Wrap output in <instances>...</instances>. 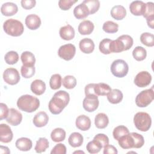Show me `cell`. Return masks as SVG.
<instances>
[{
    "label": "cell",
    "instance_id": "cell-22",
    "mask_svg": "<svg viewBox=\"0 0 154 154\" xmlns=\"http://www.w3.org/2000/svg\"><path fill=\"white\" fill-rule=\"evenodd\" d=\"M16 147L21 151H29L32 147V141L26 137H21L18 138L15 143Z\"/></svg>",
    "mask_w": 154,
    "mask_h": 154
},
{
    "label": "cell",
    "instance_id": "cell-53",
    "mask_svg": "<svg viewBox=\"0 0 154 154\" xmlns=\"http://www.w3.org/2000/svg\"><path fill=\"white\" fill-rule=\"evenodd\" d=\"M103 153L104 154H117L118 152L116 147L108 144L103 147Z\"/></svg>",
    "mask_w": 154,
    "mask_h": 154
},
{
    "label": "cell",
    "instance_id": "cell-5",
    "mask_svg": "<svg viewBox=\"0 0 154 154\" xmlns=\"http://www.w3.org/2000/svg\"><path fill=\"white\" fill-rule=\"evenodd\" d=\"M153 86L151 88L146 89L140 92L135 97V103L137 106L141 108L147 106L154 99Z\"/></svg>",
    "mask_w": 154,
    "mask_h": 154
},
{
    "label": "cell",
    "instance_id": "cell-7",
    "mask_svg": "<svg viewBox=\"0 0 154 154\" xmlns=\"http://www.w3.org/2000/svg\"><path fill=\"white\" fill-rule=\"evenodd\" d=\"M76 53V48L74 45L71 43L66 44L60 47L58 51V55L60 58L66 60H71Z\"/></svg>",
    "mask_w": 154,
    "mask_h": 154
},
{
    "label": "cell",
    "instance_id": "cell-46",
    "mask_svg": "<svg viewBox=\"0 0 154 154\" xmlns=\"http://www.w3.org/2000/svg\"><path fill=\"white\" fill-rule=\"evenodd\" d=\"M118 38L123 42L125 46V51L129 50L132 46L134 40L131 36L127 34H124L119 36Z\"/></svg>",
    "mask_w": 154,
    "mask_h": 154
},
{
    "label": "cell",
    "instance_id": "cell-25",
    "mask_svg": "<svg viewBox=\"0 0 154 154\" xmlns=\"http://www.w3.org/2000/svg\"><path fill=\"white\" fill-rule=\"evenodd\" d=\"M107 99L109 103L117 104L122 102L123 95L122 92L119 89H113L106 95Z\"/></svg>",
    "mask_w": 154,
    "mask_h": 154
},
{
    "label": "cell",
    "instance_id": "cell-55",
    "mask_svg": "<svg viewBox=\"0 0 154 154\" xmlns=\"http://www.w3.org/2000/svg\"><path fill=\"white\" fill-rule=\"evenodd\" d=\"M146 22H147V25L149 26V27H150L152 29H153L154 16L146 18Z\"/></svg>",
    "mask_w": 154,
    "mask_h": 154
},
{
    "label": "cell",
    "instance_id": "cell-26",
    "mask_svg": "<svg viewBox=\"0 0 154 154\" xmlns=\"http://www.w3.org/2000/svg\"><path fill=\"white\" fill-rule=\"evenodd\" d=\"M109 123V119L106 114L98 113L94 118V125L98 129L105 128Z\"/></svg>",
    "mask_w": 154,
    "mask_h": 154
},
{
    "label": "cell",
    "instance_id": "cell-19",
    "mask_svg": "<svg viewBox=\"0 0 154 154\" xmlns=\"http://www.w3.org/2000/svg\"><path fill=\"white\" fill-rule=\"evenodd\" d=\"M49 121V117L46 112L40 111L37 113L33 118V124L37 128H42L47 125Z\"/></svg>",
    "mask_w": 154,
    "mask_h": 154
},
{
    "label": "cell",
    "instance_id": "cell-9",
    "mask_svg": "<svg viewBox=\"0 0 154 154\" xmlns=\"http://www.w3.org/2000/svg\"><path fill=\"white\" fill-rule=\"evenodd\" d=\"M99 105L98 96L96 95L85 96L82 102L84 109L88 112H93L97 109Z\"/></svg>",
    "mask_w": 154,
    "mask_h": 154
},
{
    "label": "cell",
    "instance_id": "cell-34",
    "mask_svg": "<svg viewBox=\"0 0 154 154\" xmlns=\"http://www.w3.org/2000/svg\"><path fill=\"white\" fill-rule=\"evenodd\" d=\"M103 148L102 144L97 140L93 139L92 141L88 142L86 146L87 151L91 154L99 153Z\"/></svg>",
    "mask_w": 154,
    "mask_h": 154
},
{
    "label": "cell",
    "instance_id": "cell-45",
    "mask_svg": "<svg viewBox=\"0 0 154 154\" xmlns=\"http://www.w3.org/2000/svg\"><path fill=\"white\" fill-rule=\"evenodd\" d=\"M130 134L131 135L134 140V148L139 149L143 147V146L144 144V139L143 135L137 132H131Z\"/></svg>",
    "mask_w": 154,
    "mask_h": 154
},
{
    "label": "cell",
    "instance_id": "cell-31",
    "mask_svg": "<svg viewBox=\"0 0 154 154\" xmlns=\"http://www.w3.org/2000/svg\"><path fill=\"white\" fill-rule=\"evenodd\" d=\"M51 138L54 142L63 141L66 138V131L60 128H55L51 132Z\"/></svg>",
    "mask_w": 154,
    "mask_h": 154
},
{
    "label": "cell",
    "instance_id": "cell-30",
    "mask_svg": "<svg viewBox=\"0 0 154 154\" xmlns=\"http://www.w3.org/2000/svg\"><path fill=\"white\" fill-rule=\"evenodd\" d=\"M20 59L23 65L33 66L35 63V58L34 55L29 51H25L22 53Z\"/></svg>",
    "mask_w": 154,
    "mask_h": 154
},
{
    "label": "cell",
    "instance_id": "cell-56",
    "mask_svg": "<svg viewBox=\"0 0 154 154\" xmlns=\"http://www.w3.org/2000/svg\"><path fill=\"white\" fill-rule=\"evenodd\" d=\"M1 153H10V151L9 149L6 146H1Z\"/></svg>",
    "mask_w": 154,
    "mask_h": 154
},
{
    "label": "cell",
    "instance_id": "cell-43",
    "mask_svg": "<svg viewBox=\"0 0 154 154\" xmlns=\"http://www.w3.org/2000/svg\"><path fill=\"white\" fill-rule=\"evenodd\" d=\"M35 69L34 66H24L22 65L20 69V73L22 76L25 78H30L35 74Z\"/></svg>",
    "mask_w": 154,
    "mask_h": 154
},
{
    "label": "cell",
    "instance_id": "cell-35",
    "mask_svg": "<svg viewBox=\"0 0 154 154\" xmlns=\"http://www.w3.org/2000/svg\"><path fill=\"white\" fill-rule=\"evenodd\" d=\"M132 56L137 61H143L146 58L147 51L142 46H137L132 51Z\"/></svg>",
    "mask_w": 154,
    "mask_h": 154
},
{
    "label": "cell",
    "instance_id": "cell-54",
    "mask_svg": "<svg viewBox=\"0 0 154 154\" xmlns=\"http://www.w3.org/2000/svg\"><path fill=\"white\" fill-rule=\"evenodd\" d=\"M94 85H95L94 83H91V84H87L85 87L84 91H85V96H88V95H96V94L94 93Z\"/></svg>",
    "mask_w": 154,
    "mask_h": 154
},
{
    "label": "cell",
    "instance_id": "cell-17",
    "mask_svg": "<svg viewBox=\"0 0 154 154\" xmlns=\"http://www.w3.org/2000/svg\"><path fill=\"white\" fill-rule=\"evenodd\" d=\"M59 34L62 39L64 40H71L74 38L75 32L74 28L70 25L67 24L60 28Z\"/></svg>",
    "mask_w": 154,
    "mask_h": 154
},
{
    "label": "cell",
    "instance_id": "cell-23",
    "mask_svg": "<svg viewBox=\"0 0 154 154\" xmlns=\"http://www.w3.org/2000/svg\"><path fill=\"white\" fill-rule=\"evenodd\" d=\"M94 28V26L93 22L88 20H85L79 23L78 29L81 35H89L93 31Z\"/></svg>",
    "mask_w": 154,
    "mask_h": 154
},
{
    "label": "cell",
    "instance_id": "cell-42",
    "mask_svg": "<svg viewBox=\"0 0 154 154\" xmlns=\"http://www.w3.org/2000/svg\"><path fill=\"white\" fill-rule=\"evenodd\" d=\"M63 85L67 89H72L76 85V79L72 75H67L62 80Z\"/></svg>",
    "mask_w": 154,
    "mask_h": 154
},
{
    "label": "cell",
    "instance_id": "cell-48",
    "mask_svg": "<svg viewBox=\"0 0 154 154\" xmlns=\"http://www.w3.org/2000/svg\"><path fill=\"white\" fill-rule=\"evenodd\" d=\"M144 17L148 18L150 17L154 16V8H153V2H148L146 3V9L143 15Z\"/></svg>",
    "mask_w": 154,
    "mask_h": 154
},
{
    "label": "cell",
    "instance_id": "cell-37",
    "mask_svg": "<svg viewBox=\"0 0 154 154\" xmlns=\"http://www.w3.org/2000/svg\"><path fill=\"white\" fill-rule=\"evenodd\" d=\"M82 3L87 7L90 14H93L97 12L100 7V2L98 0H84Z\"/></svg>",
    "mask_w": 154,
    "mask_h": 154
},
{
    "label": "cell",
    "instance_id": "cell-18",
    "mask_svg": "<svg viewBox=\"0 0 154 154\" xmlns=\"http://www.w3.org/2000/svg\"><path fill=\"white\" fill-rule=\"evenodd\" d=\"M79 47L81 51L84 54H90L94 49V43L89 38H84L80 40Z\"/></svg>",
    "mask_w": 154,
    "mask_h": 154
},
{
    "label": "cell",
    "instance_id": "cell-21",
    "mask_svg": "<svg viewBox=\"0 0 154 154\" xmlns=\"http://www.w3.org/2000/svg\"><path fill=\"white\" fill-rule=\"evenodd\" d=\"M73 14L77 19H83L90 15L87 7L82 2L75 7Z\"/></svg>",
    "mask_w": 154,
    "mask_h": 154
},
{
    "label": "cell",
    "instance_id": "cell-32",
    "mask_svg": "<svg viewBox=\"0 0 154 154\" xmlns=\"http://www.w3.org/2000/svg\"><path fill=\"white\" fill-rule=\"evenodd\" d=\"M48 147L49 141L48 139L45 137H41L37 141L34 149L37 153H40L45 152Z\"/></svg>",
    "mask_w": 154,
    "mask_h": 154
},
{
    "label": "cell",
    "instance_id": "cell-29",
    "mask_svg": "<svg viewBox=\"0 0 154 154\" xmlns=\"http://www.w3.org/2000/svg\"><path fill=\"white\" fill-rule=\"evenodd\" d=\"M94 93L96 96H106L111 91V87L107 84L100 82L97 84H95L94 87Z\"/></svg>",
    "mask_w": 154,
    "mask_h": 154
},
{
    "label": "cell",
    "instance_id": "cell-52",
    "mask_svg": "<svg viewBox=\"0 0 154 154\" xmlns=\"http://www.w3.org/2000/svg\"><path fill=\"white\" fill-rule=\"evenodd\" d=\"M0 108H1L0 120H2L4 119H7V117L8 115V113H9V109H8L7 105L4 103H0Z\"/></svg>",
    "mask_w": 154,
    "mask_h": 154
},
{
    "label": "cell",
    "instance_id": "cell-49",
    "mask_svg": "<svg viewBox=\"0 0 154 154\" xmlns=\"http://www.w3.org/2000/svg\"><path fill=\"white\" fill-rule=\"evenodd\" d=\"M67 152V149L64 144L62 143H58L56 144L52 149L51 154H66Z\"/></svg>",
    "mask_w": 154,
    "mask_h": 154
},
{
    "label": "cell",
    "instance_id": "cell-40",
    "mask_svg": "<svg viewBox=\"0 0 154 154\" xmlns=\"http://www.w3.org/2000/svg\"><path fill=\"white\" fill-rule=\"evenodd\" d=\"M102 29L106 33H116L119 30V25L111 20L106 21L103 24Z\"/></svg>",
    "mask_w": 154,
    "mask_h": 154
},
{
    "label": "cell",
    "instance_id": "cell-8",
    "mask_svg": "<svg viewBox=\"0 0 154 154\" xmlns=\"http://www.w3.org/2000/svg\"><path fill=\"white\" fill-rule=\"evenodd\" d=\"M3 79L7 84L13 85L19 82L20 76L16 69L10 67L4 70L3 73Z\"/></svg>",
    "mask_w": 154,
    "mask_h": 154
},
{
    "label": "cell",
    "instance_id": "cell-6",
    "mask_svg": "<svg viewBox=\"0 0 154 154\" xmlns=\"http://www.w3.org/2000/svg\"><path fill=\"white\" fill-rule=\"evenodd\" d=\"M112 74L117 78H123L128 73L129 66L127 63L122 59L114 60L111 65Z\"/></svg>",
    "mask_w": 154,
    "mask_h": 154
},
{
    "label": "cell",
    "instance_id": "cell-41",
    "mask_svg": "<svg viewBox=\"0 0 154 154\" xmlns=\"http://www.w3.org/2000/svg\"><path fill=\"white\" fill-rule=\"evenodd\" d=\"M4 60L7 64L13 65L16 64L19 60V55L17 52L11 51L6 53L4 56Z\"/></svg>",
    "mask_w": 154,
    "mask_h": 154
},
{
    "label": "cell",
    "instance_id": "cell-33",
    "mask_svg": "<svg viewBox=\"0 0 154 154\" xmlns=\"http://www.w3.org/2000/svg\"><path fill=\"white\" fill-rule=\"evenodd\" d=\"M109 50L111 53H119L125 51V46L123 42L117 38L116 40H112L111 42Z\"/></svg>",
    "mask_w": 154,
    "mask_h": 154
},
{
    "label": "cell",
    "instance_id": "cell-13",
    "mask_svg": "<svg viewBox=\"0 0 154 154\" xmlns=\"http://www.w3.org/2000/svg\"><path fill=\"white\" fill-rule=\"evenodd\" d=\"M25 25L28 28L31 30H35L38 29L41 25L40 17L35 14H31L28 15L25 18Z\"/></svg>",
    "mask_w": 154,
    "mask_h": 154
},
{
    "label": "cell",
    "instance_id": "cell-2",
    "mask_svg": "<svg viewBox=\"0 0 154 154\" xmlns=\"http://www.w3.org/2000/svg\"><path fill=\"white\" fill-rule=\"evenodd\" d=\"M17 106L21 111L26 112H32L40 106L38 99L29 94L22 95L17 101Z\"/></svg>",
    "mask_w": 154,
    "mask_h": 154
},
{
    "label": "cell",
    "instance_id": "cell-28",
    "mask_svg": "<svg viewBox=\"0 0 154 154\" xmlns=\"http://www.w3.org/2000/svg\"><path fill=\"white\" fill-rule=\"evenodd\" d=\"M84 141L83 136L79 132L72 133L68 139L69 144L73 147H80Z\"/></svg>",
    "mask_w": 154,
    "mask_h": 154
},
{
    "label": "cell",
    "instance_id": "cell-3",
    "mask_svg": "<svg viewBox=\"0 0 154 154\" xmlns=\"http://www.w3.org/2000/svg\"><path fill=\"white\" fill-rule=\"evenodd\" d=\"M3 29L7 34L13 37L21 35L24 31L22 23L14 19H9L5 20L3 24Z\"/></svg>",
    "mask_w": 154,
    "mask_h": 154
},
{
    "label": "cell",
    "instance_id": "cell-44",
    "mask_svg": "<svg viewBox=\"0 0 154 154\" xmlns=\"http://www.w3.org/2000/svg\"><path fill=\"white\" fill-rule=\"evenodd\" d=\"M112 41V40L109 38H104L102 40L100 41L99 43V49L101 53L105 55H108L111 54L109 47H110V43Z\"/></svg>",
    "mask_w": 154,
    "mask_h": 154
},
{
    "label": "cell",
    "instance_id": "cell-1",
    "mask_svg": "<svg viewBox=\"0 0 154 154\" xmlns=\"http://www.w3.org/2000/svg\"><path fill=\"white\" fill-rule=\"evenodd\" d=\"M69 100V94L66 91L60 90L56 92L50 100L48 104L49 110L53 114H59L68 105Z\"/></svg>",
    "mask_w": 154,
    "mask_h": 154
},
{
    "label": "cell",
    "instance_id": "cell-39",
    "mask_svg": "<svg viewBox=\"0 0 154 154\" xmlns=\"http://www.w3.org/2000/svg\"><path fill=\"white\" fill-rule=\"evenodd\" d=\"M141 42L148 47L154 46V35L150 32H144L140 35Z\"/></svg>",
    "mask_w": 154,
    "mask_h": 154
},
{
    "label": "cell",
    "instance_id": "cell-20",
    "mask_svg": "<svg viewBox=\"0 0 154 154\" xmlns=\"http://www.w3.org/2000/svg\"><path fill=\"white\" fill-rule=\"evenodd\" d=\"M31 90L35 95L43 94L46 90V84L41 79H35L31 84Z\"/></svg>",
    "mask_w": 154,
    "mask_h": 154
},
{
    "label": "cell",
    "instance_id": "cell-14",
    "mask_svg": "<svg viewBox=\"0 0 154 154\" xmlns=\"http://www.w3.org/2000/svg\"><path fill=\"white\" fill-rule=\"evenodd\" d=\"M145 9L146 3L142 1H134L129 5V10L134 16H143Z\"/></svg>",
    "mask_w": 154,
    "mask_h": 154
},
{
    "label": "cell",
    "instance_id": "cell-11",
    "mask_svg": "<svg viewBox=\"0 0 154 154\" xmlns=\"http://www.w3.org/2000/svg\"><path fill=\"white\" fill-rule=\"evenodd\" d=\"M13 137V132L10 127L7 124L0 125V141L2 143H8L11 141Z\"/></svg>",
    "mask_w": 154,
    "mask_h": 154
},
{
    "label": "cell",
    "instance_id": "cell-36",
    "mask_svg": "<svg viewBox=\"0 0 154 154\" xmlns=\"http://www.w3.org/2000/svg\"><path fill=\"white\" fill-rule=\"evenodd\" d=\"M129 133V131L127 127L123 125H120L116 127L112 132V135L114 138L118 141L123 135H127Z\"/></svg>",
    "mask_w": 154,
    "mask_h": 154
},
{
    "label": "cell",
    "instance_id": "cell-51",
    "mask_svg": "<svg viewBox=\"0 0 154 154\" xmlns=\"http://www.w3.org/2000/svg\"><path fill=\"white\" fill-rule=\"evenodd\" d=\"M20 4L24 9L30 10L35 7L36 1L35 0H22Z\"/></svg>",
    "mask_w": 154,
    "mask_h": 154
},
{
    "label": "cell",
    "instance_id": "cell-4",
    "mask_svg": "<svg viewBox=\"0 0 154 154\" xmlns=\"http://www.w3.org/2000/svg\"><path fill=\"white\" fill-rule=\"evenodd\" d=\"M134 123L137 129L142 132H146L151 127L152 119L146 112H138L134 117Z\"/></svg>",
    "mask_w": 154,
    "mask_h": 154
},
{
    "label": "cell",
    "instance_id": "cell-47",
    "mask_svg": "<svg viewBox=\"0 0 154 154\" xmlns=\"http://www.w3.org/2000/svg\"><path fill=\"white\" fill-rule=\"evenodd\" d=\"M78 0H60L58 1L59 7L64 11L69 10Z\"/></svg>",
    "mask_w": 154,
    "mask_h": 154
},
{
    "label": "cell",
    "instance_id": "cell-15",
    "mask_svg": "<svg viewBox=\"0 0 154 154\" xmlns=\"http://www.w3.org/2000/svg\"><path fill=\"white\" fill-rule=\"evenodd\" d=\"M18 11L17 5L11 2L4 3L1 7V12L5 16H11Z\"/></svg>",
    "mask_w": 154,
    "mask_h": 154
},
{
    "label": "cell",
    "instance_id": "cell-12",
    "mask_svg": "<svg viewBox=\"0 0 154 154\" xmlns=\"http://www.w3.org/2000/svg\"><path fill=\"white\" fill-rule=\"evenodd\" d=\"M22 120V114L20 112L11 108L9 109L8 115L6 119V121L12 126L19 125Z\"/></svg>",
    "mask_w": 154,
    "mask_h": 154
},
{
    "label": "cell",
    "instance_id": "cell-16",
    "mask_svg": "<svg viewBox=\"0 0 154 154\" xmlns=\"http://www.w3.org/2000/svg\"><path fill=\"white\" fill-rule=\"evenodd\" d=\"M75 125L78 129L82 131H85L88 130L91 127V120L85 115H80L76 118Z\"/></svg>",
    "mask_w": 154,
    "mask_h": 154
},
{
    "label": "cell",
    "instance_id": "cell-50",
    "mask_svg": "<svg viewBox=\"0 0 154 154\" xmlns=\"http://www.w3.org/2000/svg\"><path fill=\"white\" fill-rule=\"evenodd\" d=\"M93 139L98 141L103 147L109 144V138L108 136L104 134H98L94 137Z\"/></svg>",
    "mask_w": 154,
    "mask_h": 154
},
{
    "label": "cell",
    "instance_id": "cell-10",
    "mask_svg": "<svg viewBox=\"0 0 154 154\" xmlns=\"http://www.w3.org/2000/svg\"><path fill=\"white\" fill-rule=\"evenodd\" d=\"M152 81V76L147 71H141L137 74L134 78V84L138 87H146Z\"/></svg>",
    "mask_w": 154,
    "mask_h": 154
},
{
    "label": "cell",
    "instance_id": "cell-24",
    "mask_svg": "<svg viewBox=\"0 0 154 154\" xmlns=\"http://www.w3.org/2000/svg\"><path fill=\"white\" fill-rule=\"evenodd\" d=\"M111 16L116 20H120L123 19L126 15V10L125 8L121 5H117L114 6L111 10Z\"/></svg>",
    "mask_w": 154,
    "mask_h": 154
},
{
    "label": "cell",
    "instance_id": "cell-38",
    "mask_svg": "<svg viewBox=\"0 0 154 154\" xmlns=\"http://www.w3.org/2000/svg\"><path fill=\"white\" fill-rule=\"evenodd\" d=\"M62 84V78L60 74L56 73L51 76L49 80V85L51 89L57 90L60 88Z\"/></svg>",
    "mask_w": 154,
    "mask_h": 154
},
{
    "label": "cell",
    "instance_id": "cell-57",
    "mask_svg": "<svg viewBox=\"0 0 154 154\" xmlns=\"http://www.w3.org/2000/svg\"><path fill=\"white\" fill-rule=\"evenodd\" d=\"M83 153V154H84V153H84V152H83V151H81V150L75 151V152H73V153Z\"/></svg>",
    "mask_w": 154,
    "mask_h": 154
},
{
    "label": "cell",
    "instance_id": "cell-27",
    "mask_svg": "<svg viewBox=\"0 0 154 154\" xmlns=\"http://www.w3.org/2000/svg\"><path fill=\"white\" fill-rule=\"evenodd\" d=\"M118 143L119 146L123 149H129L134 148V140L130 134V132L128 134L122 137L118 140Z\"/></svg>",
    "mask_w": 154,
    "mask_h": 154
}]
</instances>
